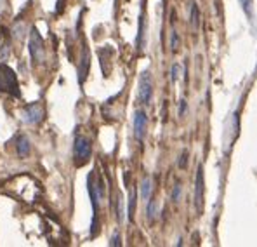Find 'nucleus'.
Segmentation results:
<instances>
[{"mask_svg":"<svg viewBox=\"0 0 257 247\" xmlns=\"http://www.w3.org/2000/svg\"><path fill=\"white\" fill-rule=\"evenodd\" d=\"M0 93H7L10 96L19 98V82H17L16 72L5 63H0Z\"/></svg>","mask_w":257,"mask_h":247,"instance_id":"nucleus-1","label":"nucleus"},{"mask_svg":"<svg viewBox=\"0 0 257 247\" xmlns=\"http://www.w3.org/2000/svg\"><path fill=\"white\" fill-rule=\"evenodd\" d=\"M92 155V146H90V141L84 136H77L75 137V144H73V158H75V165L77 167H82L84 164H87Z\"/></svg>","mask_w":257,"mask_h":247,"instance_id":"nucleus-2","label":"nucleus"},{"mask_svg":"<svg viewBox=\"0 0 257 247\" xmlns=\"http://www.w3.org/2000/svg\"><path fill=\"white\" fill-rule=\"evenodd\" d=\"M28 47H30V56H31V61L35 65H40L45 58V45L44 40H42V35L38 33L37 28H31V33H30V42H28Z\"/></svg>","mask_w":257,"mask_h":247,"instance_id":"nucleus-3","label":"nucleus"},{"mask_svg":"<svg viewBox=\"0 0 257 247\" xmlns=\"http://www.w3.org/2000/svg\"><path fill=\"white\" fill-rule=\"evenodd\" d=\"M45 115V110L40 103H31L28 107H24L23 110V121L26 124H38L42 122Z\"/></svg>","mask_w":257,"mask_h":247,"instance_id":"nucleus-4","label":"nucleus"},{"mask_svg":"<svg viewBox=\"0 0 257 247\" xmlns=\"http://www.w3.org/2000/svg\"><path fill=\"white\" fill-rule=\"evenodd\" d=\"M151 96H153V82H151L150 73L144 72L139 79V100H141V103L150 105Z\"/></svg>","mask_w":257,"mask_h":247,"instance_id":"nucleus-5","label":"nucleus"},{"mask_svg":"<svg viewBox=\"0 0 257 247\" xmlns=\"http://www.w3.org/2000/svg\"><path fill=\"white\" fill-rule=\"evenodd\" d=\"M146 125H148V117L144 112L137 110L136 117H134V136L137 141L144 139V134H146Z\"/></svg>","mask_w":257,"mask_h":247,"instance_id":"nucleus-6","label":"nucleus"},{"mask_svg":"<svg viewBox=\"0 0 257 247\" xmlns=\"http://www.w3.org/2000/svg\"><path fill=\"white\" fill-rule=\"evenodd\" d=\"M89 66H90V54L87 45H82V56H80V65H79V82L84 84L87 73H89Z\"/></svg>","mask_w":257,"mask_h":247,"instance_id":"nucleus-7","label":"nucleus"},{"mask_svg":"<svg viewBox=\"0 0 257 247\" xmlns=\"http://www.w3.org/2000/svg\"><path fill=\"white\" fill-rule=\"evenodd\" d=\"M195 204H196V209L202 211V206H203V169L202 167H198V174H196Z\"/></svg>","mask_w":257,"mask_h":247,"instance_id":"nucleus-8","label":"nucleus"},{"mask_svg":"<svg viewBox=\"0 0 257 247\" xmlns=\"http://www.w3.org/2000/svg\"><path fill=\"white\" fill-rule=\"evenodd\" d=\"M16 150L19 158H24L28 153H30V139L26 136H19L17 137V144H16Z\"/></svg>","mask_w":257,"mask_h":247,"instance_id":"nucleus-9","label":"nucleus"},{"mask_svg":"<svg viewBox=\"0 0 257 247\" xmlns=\"http://www.w3.org/2000/svg\"><path fill=\"white\" fill-rule=\"evenodd\" d=\"M150 193H151V179L144 178L143 183H141V199L148 200L150 199Z\"/></svg>","mask_w":257,"mask_h":247,"instance_id":"nucleus-10","label":"nucleus"},{"mask_svg":"<svg viewBox=\"0 0 257 247\" xmlns=\"http://www.w3.org/2000/svg\"><path fill=\"white\" fill-rule=\"evenodd\" d=\"M242 7H244L245 14H247L249 17H252V7H254V0H240Z\"/></svg>","mask_w":257,"mask_h":247,"instance_id":"nucleus-11","label":"nucleus"},{"mask_svg":"<svg viewBox=\"0 0 257 247\" xmlns=\"http://www.w3.org/2000/svg\"><path fill=\"white\" fill-rule=\"evenodd\" d=\"M191 24H193V28H198V24H200L198 7H196V3H193V7H191Z\"/></svg>","mask_w":257,"mask_h":247,"instance_id":"nucleus-12","label":"nucleus"},{"mask_svg":"<svg viewBox=\"0 0 257 247\" xmlns=\"http://www.w3.org/2000/svg\"><path fill=\"white\" fill-rule=\"evenodd\" d=\"M134 211H136V193L130 195V202H129V218H134Z\"/></svg>","mask_w":257,"mask_h":247,"instance_id":"nucleus-13","label":"nucleus"},{"mask_svg":"<svg viewBox=\"0 0 257 247\" xmlns=\"http://www.w3.org/2000/svg\"><path fill=\"white\" fill-rule=\"evenodd\" d=\"M153 216H155V200H150V204H148V218L153 220Z\"/></svg>","mask_w":257,"mask_h":247,"instance_id":"nucleus-14","label":"nucleus"},{"mask_svg":"<svg viewBox=\"0 0 257 247\" xmlns=\"http://www.w3.org/2000/svg\"><path fill=\"white\" fill-rule=\"evenodd\" d=\"M63 10H65V0H58V2H56L54 12H56V14H61Z\"/></svg>","mask_w":257,"mask_h":247,"instance_id":"nucleus-15","label":"nucleus"},{"mask_svg":"<svg viewBox=\"0 0 257 247\" xmlns=\"http://www.w3.org/2000/svg\"><path fill=\"white\" fill-rule=\"evenodd\" d=\"M177 47H179V37H177V33H172V51H177Z\"/></svg>","mask_w":257,"mask_h":247,"instance_id":"nucleus-16","label":"nucleus"},{"mask_svg":"<svg viewBox=\"0 0 257 247\" xmlns=\"http://www.w3.org/2000/svg\"><path fill=\"white\" fill-rule=\"evenodd\" d=\"M179 197H181V186L177 185V186L174 188V192H172V200H174V202H177Z\"/></svg>","mask_w":257,"mask_h":247,"instance_id":"nucleus-17","label":"nucleus"},{"mask_svg":"<svg viewBox=\"0 0 257 247\" xmlns=\"http://www.w3.org/2000/svg\"><path fill=\"white\" fill-rule=\"evenodd\" d=\"M177 77H179V65H174L172 66V80H177Z\"/></svg>","mask_w":257,"mask_h":247,"instance_id":"nucleus-18","label":"nucleus"},{"mask_svg":"<svg viewBox=\"0 0 257 247\" xmlns=\"http://www.w3.org/2000/svg\"><path fill=\"white\" fill-rule=\"evenodd\" d=\"M111 246H120V237H118V235H115V237H113V242H111Z\"/></svg>","mask_w":257,"mask_h":247,"instance_id":"nucleus-19","label":"nucleus"},{"mask_svg":"<svg viewBox=\"0 0 257 247\" xmlns=\"http://www.w3.org/2000/svg\"><path fill=\"white\" fill-rule=\"evenodd\" d=\"M0 38H2V28H0Z\"/></svg>","mask_w":257,"mask_h":247,"instance_id":"nucleus-20","label":"nucleus"}]
</instances>
